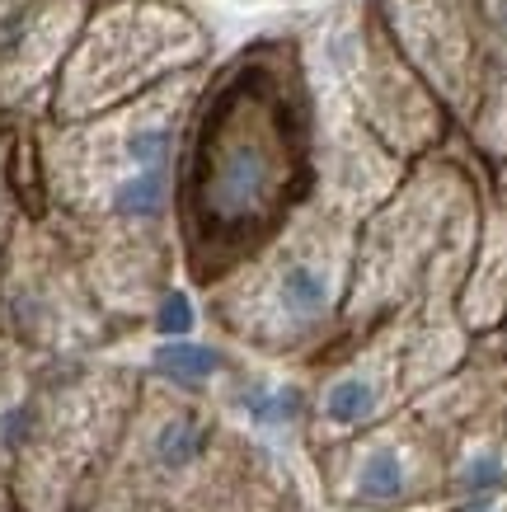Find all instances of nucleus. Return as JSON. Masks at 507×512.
I'll return each mask as SVG.
<instances>
[{
	"mask_svg": "<svg viewBox=\"0 0 507 512\" xmlns=\"http://www.w3.org/2000/svg\"><path fill=\"white\" fill-rule=\"evenodd\" d=\"M376 409V390L362 381V376H348V381H338L329 395H324V414L334 423H362Z\"/></svg>",
	"mask_w": 507,
	"mask_h": 512,
	"instance_id": "nucleus-4",
	"label": "nucleus"
},
{
	"mask_svg": "<svg viewBox=\"0 0 507 512\" xmlns=\"http://www.w3.org/2000/svg\"><path fill=\"white\" fill-rule=\"evenodd\" d=\"M315 188V109L292 43L240 52L193 113L179 179L188 264L221 278L263 254Z\"/></svg>",
	"mask_w": 507,
	"mask_h": 512,
	"instance_id": "nucleus-1",
	"label": "nucleus"
},
{
	"mask_svg": "<svg viewBox=\"0 0 507 512\" xmlns=\"http://www.w3.org/2000/svg\"><path fill=\"white\" fill-rule=\"evenodd\" d=\"M245 404L254 419L268 423V419H292L296 409H301V395L296 390H249Z\"/></svg>",
	"mask_w": 507,
	"mask_h": 512,
	"instance_id": "nucleus-8",
	"label": "nucleus"
},
{
	"mask_svg": "<svg viewBox=\"0 0 507 512\" xmlns=\"http://www.w3.org/2000/svg\"><path fill=\"white\" fill-rule=\"evenodd\" d=\"M155 329H160L165 339H184L188 329H193V301H188V292H165L160 296Z\"/></svg>",
	"mask_w": 507,
	"mask_h": 512,
	"instance_id": "nucleus-7",
	"label": "nucleus"
},
{
	"mask_svg": "<svg viewBox=\"0 0 507 512\" xmlns=\"http://www.w3.org/2000/svg\"><path fill=\"white\" fill-rule=\"evenodd\" d=\"M465 512H493V508H484V503H475V508H465Z\"/></svg>",
	"mask_w": 507,
	"mask_h": 512,
	"instance_id": "nucleus-10",
	"label": "nucleus"
},
{
	"mask_svg": "<svg viewBox=\"0 0 507 512\" xmlns=\"http://www.w3.org/2000/svg\"><path fill=\"white\" fill-rule=\"evenodd\" d=\"M334 264L320 259L315 249H296L282 254L273 268V306L282 311V320L292 325H315L329 306H334Z\"/></svg>",
	"mask_w": 507,
	"mask_h": 512,
	"instance_id": "nucleus-2",
	"label": "nucleus"
},
{
	"mask_svg": "<svg viewBox=\"0 0 507 512\" xmlns=\"http://www.w3.org/2000/svg\"><path fill=\"white\" fill-rule=\"evenodd\" d=\"M202 447H207V433H202L198 423H188V419L169 423L165 433H160V442H155L160 461H165V466H174V470L188 466V461H198Z\"/></svg>",
	"mask_w": 507,
	"mask_h": 512,
	"instance_id": "nucleus-5",
	"label": "nucleus"
},
{
	"mask_svg": "<svg viewBox=\"0 0 507 512\" xmlns=\"http://www.w3.org/2000/svg\"><path fill=\"white\" fill-rule=\"evenodd\" d=\"M155 367L174 381H207V376L221 372V353L207 348V343H188V339H169L160 343L155 353Z\"/></svg>",
	"mask_w": 507,
	"mask_h": 512,
	"instance_id": "nucleus-3",
	"label": "nucleus"
},
{
	"mask_svg": "<svg viewBox=\"0 0 507 512\" xmlns=\"http://www.w3.org/2000/svg\"><path fill=\"white\" fill-rule=\"evenodd\" d=\"M465 484H470V489H498V484H503V466H498L493 456H479V461H470V470H465Z\"/></svg>",
	"mask_w": 507,
	"mask_h": 512,
	"instance_id": "nucleus-9",
	"label": "nucleus"
},
{
	"mask_svg": "<svg viewBox=\"0 0 507 512\" xmlns=\"http://www.w3.org/2000/svg\"><path fill=\"white\" fill-rule=\"evenodd\" d=\"M362 498H400L404 494V466L400 456H390V451H376L362 470Z\"/></svg>",
	"mask_w": 507,
	"mask_h": 512,
	"instance_id": "nucleus-6",
	"label": "nucleus"
}]
</instances>
